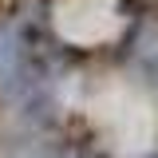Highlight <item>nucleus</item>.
<instances>
[{
	"label": "nucleus",
	"instance_id": "nucleus-1",
	"mask_svg": "<svg viewBox=\"0 0 158 158\" xmlns=\"http://www.w3.org/2000/svg\"><path fill=\"white\" fill-rule=\"evenodd\" d=\"M40 83V56L24 24H0V91L28 95Z\"/></svg>",
	"mask_w": 158,
	"mask_h": 158
}]
</instances>
